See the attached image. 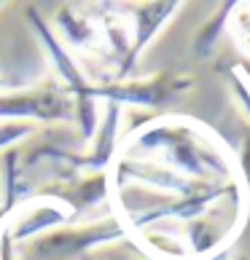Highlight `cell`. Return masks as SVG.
Listing matches in <instances>:
<instances>
[{"instance_id": "4fadbf2b", "label": "cell", "mask_w": 250, "mask_h": 260, "mask_svg": "<svg viewBox=\"0 0 250 260\" xmlns=\"http://www.w3.org/2000/svg\"><path fill=\"white\" fill-rule=\"evenodd\" d=\"M237 11H232V30L237 35L239 46L250 54V3H234Z\"/></svg>"}, {"instance_id": "2e32d148", "label": "cell", "mask_w": 250, "mask_h": 260, "mask_svg": "<svg viewBox=\"0 0 250 260\" xmlns=\"http://www.w3.org/2000/svg\"><path fill=\"white\" fill-rule=\"evenodd\" d=\"M210 260H232V255H220V252H218V255H213Z\"/></svg>"}, {"instance_id": "5bb4252c", "label": "cell", "mask_w": 250, "mask_h": 260, "mask_svg": "<svg viewBox=\"0 0 250 260\" xmlns=\"http://www.w3.org/2000/svg\"><path fill=\"white\" fill-rule=\"evenodd\" d=\"M33 134V123L24 121H0V150L14 148L16 142H22L24 137Z\"/></svg>"}, {"instance_id": "7a4b0ae2", "label": "cell", "mask_w": 250, "mask_h": 260, "mask_svg": "<svg viewBox=\"0 0 250 260\" xmlns=\"http://www.w3.org/2000/svg\"><path fill=\"white\" fill-rule=\"evenodd\" d=\"M0 121H73V97L70 91L60 89L57 83H41L33 89L0 94Z\"/></svg>"}, {"instance_id": "e0dca14e", "label": "cell", "mask_w": 250, "mask_h": 260, "mask_svg": "<svg viewBox=\"0 0 250 260\" xmlns=\"http://www.w3.org/2000/svg\"><path fill=\"white\" fill-rule=\"evenodd\" d=\"M0 86H3V81H0Z\"/></svg>"}, {"instance_id": "5b68a950", "label": "cell", "mask_w": 250, "mask_h": 260, "mask_svg": "<svg viewBox=\"0 0 250 260\" xmlns=\"http://www.w3.org/2000/svg\"><path fill=\"white\" fill-rule=\"evenodd\" d=\"M180 8H183V3H143L134 8L132 11V43H129V51L124 56V62L116 70V81L132 78V70L137 64L140 54L153 43V38L164 30L167 22Z\"/></svg>"}, {"instance_id": "8992f818", "label": "cell", "mask_w": 250, "mask_h": 260, "mask_svg": "<svg viewBox=\"0 0 250 260\" xmlns=\"http://www.w3.org/2000/svg\"><path fill=\"white\" fill-rule=\"evenodd\" d=\"M73 220V212L70 207L60 199H27L22 207L14 209L11 215V223L6 225L8 236L14 242H22V239H30V236H38L43 231H57L67 225Z\"/></svg>"}, {"instance_id": "8fae6325", "label": "cell", "mask_w": 250, "mask_h": 260, "mask_svg": "<svg viewBox=\"0 0 250 260\" xmlns=\"http://www.w3.org/2000/svg\"><path fill=\"white\" fill-rule=\"evenodd\" d=\"M232 11H234V3H226L224 8H218V11L199 27V32L194 35V54L197 56H210V51H213L218 46V41L224 38V30H226L229 19H232Z\"/></svg>"}, {"instance_id": "9a60e30c", "label": "cell", "mask_w": 250, "mask_h": 260, "mask_svg": "<svg viewBox=\"0 0 250 260\" xmlns=\"http://www.w3.org/2000/svg\"><path fill=\"white\" fill-rule=\"evenodd\" d=\"M237 169H239V185H242L245 196L250 199V126L242 134V145H239V156H237Z\"/></svg>"}, {"instance_id": "6da1fadb", "label": "cell", "mask_w": 250, "mask_h": 260, "mask_svg": "<svg viewBox=\"0 0 250 260\" xmlns=\"http://www.w3.org/2000/svg\"><path fill=\"white\" fill-rule=\"evenodd\" d=\"M215 140L218 137L213 132L194 121L178 118V115H161L159 121L143 123L140 132H134L127 140L119 156L156 153V158L151 161L161 164L191 182H205V185L239 182L232 161L226 158V153L220 150Z\"/></svg>"}, {"instance_id": "7c38bea8", "label": "cell", "mask_w": 250, "mask_h": 260, "mask_svg": "<svg viewBox=\"0 0 250 260\" xmlns=\"http://www.w3.org/2000/svg\"><path fill=\"white\" fill-rule=\"evenodd\" d=\"M143 236V244L146 249L159 257V260H191L188 247L180 242L178 236H170V234H140Z\"/></svg>"}, {"instance_id": "3957f363", "label": "cell", "mask_w": 250, "mask_h": 260, "mask_svg": "<svg viewBox=\"0 0 250 260\" xmlns=\"http://www.w3.org/2000/svg\"><path fill=\"white\" fill-rule=\"evenodd\" d=\"M188 75L178 73H156L148 78H127L116 83L94 86V97L113 105H137V108H164L167 102L180 97L186 89H191Z\"/></svg>"}, {"instance_id": "52a82bcc", "label": "cell", "mask_w": 250, "mask_h": 260, "mask_svg": "<svg viewBox=\"0 0 250 260\" xmlns=\"http://www.w3.org/2000/svg\"><path fill=\"white\" fill-rule=\"evenodd\" d=\"M105 110H102V118L97 123V132L94 137L89 140L92 148L84 153V156H65L62 158L70 161L73 169H84L86 175L92 172H108L110 161H116V153H119V123H121V108L113 102H102Z\"/></svg>"}, {"instance_id": "277c9868", "label": "cell", "mask_w": 250, "mask_h": 260, "mask_svg": "<svg viewBox=\"0 0 250 260\" xmlns=\"http://www.w3.org/2000/svg\"><path fill=\"white\" fill-rule=\"evenodd\" d=\"M127 239V225L121 220H105L94 225H62L60 231H51L46 239L38 242L41 257H62V255H84L92 247L121 242Z\"/></svg>"}, {"instance_id": "9c48e42d", "label": "cell", "mask_w": 250, "mask_h": 260, "mask_svg": "<svg viewBox=\"0 0 250 260\" xmlns=\"http://www.w3.org/2000/svg\"><path fill=\"white\" fill-rule=\"evenodd\" d=\"M54 24H57V30H60L57 38L65 43L67 51L70 49H75V51H100V56H102V49H105L102 46V32H100L97 22H94L86 11L65 6V8L57 11Z\"/></svg>"}, {"instance_id": "30bf717a", "label": "cell", "mask_w": 250, "mask_h": 260, "mask_svg": "<svg viewBox=\"0 0 250 260\" xmlns=\"http://www.w3.org/2000/svg\"><path fill=\"white\" fill-rule=\"evenodd\" d=\"M24 193H27V180L22 175V167H19V153L8 150L3 161V204H0L3 217L14 215V209L19 207V199Z\"/></svg>"}, {"instance_id": "ba28073f", "label": "cell", "mask_w": 250, "mask_h": 260, "mask_svg": "<svg viewBox=\"0 0 250 260\" xmlns=\"http://www.w3.org/2000/svg\"><path fill=\"white\" fill-rule=\"evenodd\" d=\"M27 19H30V24L35 27L38 41H41L43 51H46V56H49L51 67L57 70V75L62 78L65 89L70 91V97H84V94H89L94 83L86 81V75L78 70V64H75L73 54L65 49V43L57 38V32L51 30L49 24H46V19L38 14L35 8H30V11H27Z\"/></svg>"}]
</instances>
